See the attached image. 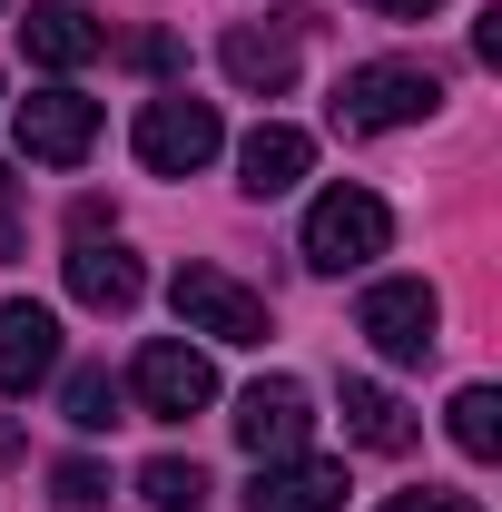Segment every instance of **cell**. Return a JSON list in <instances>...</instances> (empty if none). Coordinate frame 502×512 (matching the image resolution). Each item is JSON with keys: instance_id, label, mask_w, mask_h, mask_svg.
<instances>
[{"instance_id": "cell-4", "label": "cell", "mask_w": 502, "mask_h": 512, "mask_svg": "<svg viewBox=\"0 0 502 512\" xmlns=\"http://www.w3.org/2000/svg\"><path fill=\"white\" fill-rule=\"evenodd\" d=\"M168 306H178V325L188 335H217V345H266V296L256 286H237L227 266H178V286H168Z\"/></svg>"}, {"instance_id": "cell-16", "label": "cell", "mask_w": 502, "mask_h": 512, "mask_svg": "<svg viewBox=\"0 0 502 512\" xmlns=\"http://www.w3.org/2000/svg\"><path fill=\"white\" fill-rule=\"evenodd\" d=\"M453 444L473 453V463L502 453V394H493V384H463V394H453Z\"/></svg>"}, {"instance_id": "cell-14", "label": "cell", "mask_w": 502, "mask_h": 512, "mask_svg": "<svg viewBox=\"0 0 502 512\" xmlns=\"http://www.w3.org/2000/svg\"><path fill=\"white\" fill-rule=\"evenodd\" d=\"M237 168H247V197H286L315 168V138H306V128H286V119H266V128H247Z\"/></svg>"}, {"instance_id": "cell-13", "label": "cell", "mask_w": 502, "mask_h": 512, "mask_svg": "<svg viewBox=\"0 0 502 512\" xmlns=\"http://www.w3.org/2000/svg\"><path fill=\"white\" fill-rule=\"evenodd\" d=\"M247 512H345V463H256Z\"/></svg>"}, {"instance_id": "cell-17", "label": "cell", "mask_w": 502, "mask_h": 512, "mask_svg": "<svg viewBox=\"0 0 502 512\" xmlns=\"http://www.w3.org/2000/svg\"><path fill=\"white\" fill-rule=\"evenodd\" d=\"M60 414L79 424V434H109V424H119V384L99 375V365H79V375H69V394H60Z\"/></svg>"}, {"instance_id": "cell-7", "label": "cell", "mask_w": 502, "mask_h": 512, "mask_svg": "<svg viewBox=\"0 0 502 512\" xmlns=\"http://www.w3.org/2000/svg\"><path fill=\"white\" fill-rule=\"evenodd\" d=\"M20 158H40V168H79L89 148H99V99H79V89H40V99H20Z\"/></svg>"}, {"instance_id": "cell-15", "label": "cell", "mask_w": 502, "mask_h": 512, "mask_svg": "<svg viewBox=\"0 0 502 512\" xmlns=\"http://www.w3.org/2000/svg\"><path fill=\"white\" fill-rule=\"evenodd\" d=\"M335 414H345V434H355L365 453H404V444H414V414H404L384 384H345V404H335Z\"/></svg>"}, {"instance_id": "cell-1", "label": "cell", "mask_w": 502, "mask_h": 512, "mask_svg": "<svg viewBox=\"0 0 502 512\" xmlns=\"http://www.w3.org/2000/svg\"><path fill=\"white\" fill-rule=\"evenodd\" d=\"M443 109V79L424 60H365L335 79V128L345 138H375V128H404V119H434Z\"/></svg>"}, {"instance_id": "cell-3", "label": "cell", "mask_w": 502, "mask_h": 512, "mask_svg": "<svg viewBox=\"0 0 502 512\" xmlns=\"http://www.w3.org/2000/svg\"><path fill=\"white\" fill-rule=\"evenodd\" d=\"M443 296L424 286V276H384V286H365V306H355V335L375 345L384 365H424L443 335Z\"/></svg>"}, {"instance_id": "cell-22", "label": "cell", "mask_w": 502, "mask_h": 512, "mask_svg": "<svg viewBox=\"0 0 502 512\" xmlns=\"http://www.w3.org/2000/svg\"><path fill=\"white\" fill-rule=\"evenodd\" d=\"M473 60L502 69V10H483V20H473Z\"/></svg>"}, {"instance_id": "cell-21", "label": "cell", "mask_w": 502, "mask_h": 512, "mask_svg": "<svg viewBox=\"0 0 502 512\" xmlns=\"http://www.w3.org/2000/svg\"><path fill=\"white\" fill-rule=\"evenodd\" d=\"M0 256H20V178L0 168Z\"/></svg>"}, {"instance_id": "cell-20", "label": "cell", "mask_w": 502, "mask_h": 512, "mask_svg": "<svg viewBox=\"0 0 502 512\" xmlns=\"http://www.w3.org/2000/svg\"><path fill=\"white\" fill-rule=\"evenodd\" d=\"M384 512H483L473 493H443V483H424V493H394Z\"/></svg>"}, {"instance_id": "cell-19", "label": "cell", "mask_w": 502, "mask_h": 512, "mask_svg": "<svg viewBox=\"0 0 502 512\" xmlns=\"http://www.w3.org/2000/svg\"><path fill=\"white\" fill-rule=\"evenodd\" d=\"M50 483H60V503H69V512H99V503H109V473H99V463H60Z\"/></svg>"}, {"instance_id": "cell-12", "label": "cell", "mask_w": 502, "mask_h": 512, "mask_svg": "<svg viewBox=\"0 0 502 512\" xmlns=\"http://www.w3.org/2000/svg\"><path fill=\"white\" fill-rule=\"evenodd\" d=\"M138 256L119 247V237H69V296L79 306H99V316H128L138 306Z\"/></svg>"}, {"instance_id": "cell-25", "label": "cell", "mask_w": 502, "mask_h": 512, "mask_svg": "<svg viewBox=\"0 0 502 512\" xmlns=\"http://www.w3.org/2000/svg\"><path fill=\"white\" fill-rule=\"evenodd\" d=\"M10 463H20V424H0V473H10Z\"/></svg>"}, {"instance_id": "cell-5", "label": "cell", "mask_w": 502, "mask_h": 512, "mask_svg": "<svg viewBox=\"0 0 502 512\" xmlns=\"http://www.w3.org/2000/svg\"><path fill=\"white\" fill-rule=\"evenodd\" d=\"M217 109L207 99H188V89H168V99H148L138 109V168L148 178H197L207 158H217Z\"/></svg>"}, {"instance_id": "cell-8", "label": "cell", "mask_w": 502, "mask_h": 512, "mask_svg": "<svg viewBox=\"0 0 502 512\" xmlns=\"http://www.w3.org/2000/svg\"><path fill=\"white\" fill-rule=\"evenodd\" d=\"M306 424H315V394L296 375H266L237 394V444L256 453V463H286V453L306 444Z\"/></svg>"}, {"instance_id": "cell-2", "label": "cell", "mask_w": 502, "mask_h": 512, "mask_svg": "<svg viewBox=\"0 0 502 512\" xmlns=\"http://www.w3.org/2000/svg\"><path fill=\"white\" fill-rule=\"evenodd\" d=\"M384 237H394V207L375 188H325L306 207V266L315 276H355V266H375Z\"/></svg>"}, {"instance_id": "cell-9", "label": "cell", "mask_w": 502, "mask_h": 512, "mask_svg": "<svg viewBox=\"0 0 502 512\" xmlns=\"http://www.w3.org/2000/svg\"><path fill=\"white\" fill-rule=\"evenodd\" d=\"M296 40H306V10H286V20H266V30H256V20H237V30L217 40V60H227V79H237V89H266V99H276V89L296 79Z\"/></svg>"}, {"instance_id": "cell-11", "label": "cell", "mask_w": 502, "mask_h": 512, "mask_svg": "<svg viewBox=\"0 0 502 512\" xmlns=\"http://www.w3.org/2000/svg\"><path fill=\"white\" fill-rule=\"evenodd\" d=\"M20 50L40 69H89L109 50V30H99V10H79V0H40V10L20 20Z\"/></svg>"}, {"instance_id": "cell-24", "label": "cell", "mask_w": 502, "mask_h": 512, "mask_svg": "<svg viewBox=\"0 0 502 512\" xmlns=\"http://www.w3.org/2000/svg\"><path fill=\"white\" fill-rule=\"evenodd\" d=\"M365 10H384V20H434L443 0H365Z\"/></svg>"}, {"instance_id": "cell-6", "label": "cell", "mask_w": 502, "mask_h": 512, "mask_svg": "<svg viewBox=\"0 0 502 512\" xmlns=\"http://www.w3.org/2000/svg\"><path fill=\"white\" fill-rule=\"evenodd\" d=\"M128 384H138V414H158V424H188V414H207V404H217V375H207V355H197V345H178V335L138 345Z\"/></svg>"}, {"instance_id": "cell-18", "label": "cell", "mask_w": 502, "mask_h": 512, "mask_svg": "<svg viewBox=\"0 0 502 512\" xmlns=\"http://www.w3.org/2000/svg\"><path fill=\"white\" fill-rule=\"evenodd\" d=\"M138 493H148L158 512H197V503H207V473H197V463H178V453H158V463L138 473Z\"/></svg>"}, {"instance_id": "cell-10", "label": "cell", "mask_w": 502, "mask_h": 512, "mask_svg": "<svg viewBox=\"0 0 502 512\" xmlns=\"http://www.w3.org/2000/svg\"><path fill=\"white\" fill-rule=\"evenodd\" d=\"M50 365H60V316L30 306V296H10V306H0V394L50 384Z\"/></svg>"}, {"instance_id": "cell-23", "label": "cell", "mask_w": 502, "mask_h": 512, "mask_svg": "<svg viewBox=\"0 0 502 512\" xmlns=\"http://www.w3.org/2000/svg\"><path fill=\"white\" fill-rule=\"evenodd\" d=\"M128 60H138V69H168V60H178V40H168V30H148V40H128Z\"/></svg>"}]
</instances>
